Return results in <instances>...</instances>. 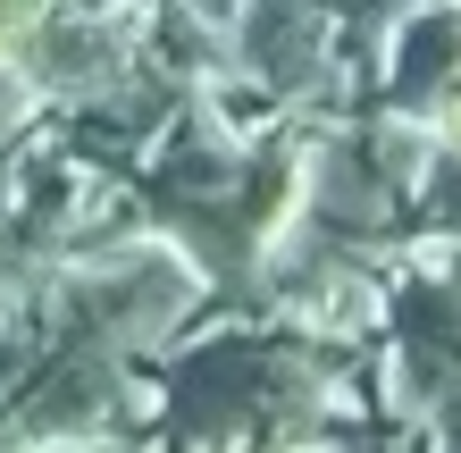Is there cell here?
Segmentation results:
<instances>
[{
	"label": "cell",
	"mask_w": 461,
	"mask_h": 453,
	"mask_svg": "<svg viewBox=\"0 0 461 453\" xmlns=\"http://www.w3.org/2000/svg\"><path fill=\"white\" fill-rule=\"evenodd\" d=\"M42 25V0H0V50H17Z\"/></svg>",
	"instance_id": "cell-1"
},
{
	"label": "cell",
	"mask_w": 461,
	"mask_h": 453,
	"mask_svg": "<svg viewBox=\"0 0 461 453\" xmlns=\"http://www.w3.org/2000/svg\"><path fill=\"white\" fill-rule=\"evenodd\" d=\"M445 143H453V151H461V93H453V101H445Z\"/></svg>",
	"instance_id": "cell-2"
}]
</instances>
